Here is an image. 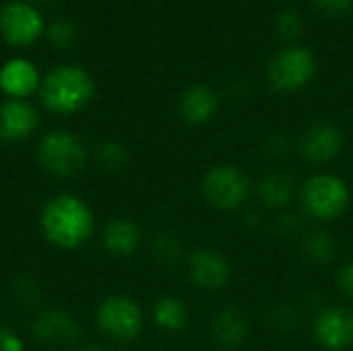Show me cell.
Wrapping results in <instances>:
<instances>
[{"mask_svg":"<svg viewBox=\"0 0 353 351\" xmlns=\"http://www.w3.org/2000/svg\"><path fill=\"white\" fill-rule=\"evenodd\" d=\"M39 228L52 246L72 250L93 236L95 217L83 199L74 194H58L46 203L39 215Z\"/></svg>","mask_w":353,"mask_h":351,"instance_id":"1","label":"cell"},{"mask_svg":"<svg viewBox=\"0 0 353 351\" xmlns=\"http://www.w3.org/2000/svg\"><path fill=\"white\" fill-rule=\"evenodd\" d=\"M95 95L93 77L81 66H56L39 85L41 103L54 114H74Z\"/></svg>","mask_w":353,"mask_h":351,"instance_id":"2","label":"cell"},{"mask_svg":"<svg viewBox=\"0 0 353 351\" xmlns=\"http://www.w3.org/2000/svg\"><path fill=\"white\" fill-rule=\"evenodd\" d=\"M302 211L319 221H331L341 217L352 201L350 186L335 174H314L298 190Z\"/></svg>","mask_w":353,"mask_h":351,"instance_id":"3","label":"cell"},{"mask_svg":"<svg viewBox=\"0 0 353 351\" xmlns=\"http://www.w3.org/2000/svg\"><path fill=\"white\" fill-rule=\"evenodd\" d=\"M319 70L312 50L300 43L281 48L267 64V83L279 93H296L308 87Z\"/></svg>","mask_w":353,"mask_h":351,"instance_id":"4","label":"cell"},{"mask_svg":"<svg viewBox=\"0 0 353 351\" xmlns=\"http://www.w3.org/2000/svg\"><path fill=\"white\" fill-rule=\"evenodd\" d=\"M205 201L219 211H236L246 205L252 194V182L234 163L211 166L201 182Z\"/></svg>","mask_w":353,"mask_h":351,"instance_id":"5","label":"cell"},{"mask_svg":"<svg viewBox=\"0 0 353 351\" xmlns=\"http://www.w3.org/2000/svg\"><path fill=\"white\" fill-rule=\"evenodd\" d=\"M85 147L79 137L64 130L48 132L37 149L39 166L54 176H72L85 166Z\"/></svg>","mask_w":353,"mask_h":351,"instance_id":"6","label":"cell"},{"mask_svg":"<svg viewBox=\"0 0 353 351\" xmlns=\"http://www.w3.org/2000/svg\"><path fill=\"white\" fill-rule=\"evenodd\" d=\"M95 321L105 335L118 341L137 339L143 331V310L128 296L105 298L97 308Z\"/></svg>","mask_w":353,"mask_h":351,"instance_id":"7","label":"cell"},{"mask_svg":"<svg viewBox=\"0 0 353 351\" xmlns=\"http://www.w3.org/2000/svg\"><path fill=\"white\" fill-rule=\"evenodd\" d=\"M46 23L35 6L23 0L6 2L0 8V35L8 46L25 48L39 39Z\"/></svg>","mask_w":353,"mask_h":351,"instance_id":"8","label":"cell"},{"mask_svg":"<svg viewBox=\"0 0 353 351\" xmlns=\"http://www.w3.org/2000/svg\"><path fill=\"white\" fill-rule=\"evenodd\" d=\"M188 277L190 281L205 292H219L232 279V265L230 261L215 248H194L186 257Z\"/></svg>","mask_w":353,"mask_h":351,"instance_id":"9","label":"cell"},{"mask_svg":"<svg viewBox=\"0 0 353 351\" xmlns=\"http://www.w3.org/2000/svg\"><path fill=\"white\" fill-rule=\"evenodd\" d=\"M314 341L327 351H345L353 345V310L329 306L312 321Z\"/></svg>","mask_w":353,"mask_h":351,"instance_id":"10","label":"cell"},{"mask_svg":"<svg viewBox=\"0 0 353 351\" xmlns=\"http://www.w3.org/2000/svg\"><path fill=\"white\" fill-rule=\"evenodd\" d=\"M343 132L333 122H314L300 137V153L312 163H329L343 151Z\"/></svg>","mask_w":353,"mask_h":351,"instance_id":"11","label":"cell"},{"mask_svg":"<svg viewBox=\"0 0 353 351\" xmlns=\"http://www.w3.org/2000/svg\"><path fill=\"white\" fill-rule=\"evenodd\" d=\"M221 108L219 93L205 83L188 85L178 99V114L188 126H205L209 124Z\"/></svg>","mask_w":353,"mask_h":351,"instance_id":"12","label":"cell"},{"mask_svg":"<svg viewBox=\"0 0 353 351\" xmlns=\"http://www.w3.org/2000/svg\"><path fill=\"white\" fill-rule=\"evenodd\" d=\"M33 337L46 345H70L81 337L79 323L64 310H46L31 325Z\"/></svg>","mask_w":353,"mask_h":351,"instance_id":"13","label":"cell"},{"mask_svg":"<svg viewBox=\"0 0 353 351\" xmlns=\"http://www.w3.org/2000/svg\"><path fill=\"white\" fill-rule=\"evenodd\" d=\"M39 124L37 110L25 99H6L0 106V139L8 143L25 141Z\"/></svg>","mask_w":353,"mask_h":351,"instance_id":"14","label":"cell"},{"mask_svg":"<svg viewBox=\"0 0 353 351\" xmlns=\"http://www.w3.org/2000/svg\"><path fill=\"white\" fill-rule=\"evenodd\" d=\"M39 85L41 79L35 64L25 58H10L0 68V91L8 99H27Z\"/></svg>","mask_w":353,"mask_h":351,"instance_id":"15","label":"cell"},{"mask_svg":"<svg viewBox=\"0 0 353 351\" xmlns=\"http://www.w3.org/2000/svg\"><path fill=\"white\" fill-rule=\"evenodd\" d=\"M211 337L223 350H238L250 337V323L238 308H221L211 319Z\"/></svg>","mask_w":353,"mask_h":351,"instance_id":"16","label":"cell"},{"mask_svg":"<svg viewBox=\"0 0 353 351\" xmlns=\"http://www.w3.org/2000/svg\"><path fill=\"white\" fill-rule=\"evenodd\" d=\"M141 228L130 219H114L101 232L103 248L114 257H130L141 246Z\"/></svg>","mask_w":353,"mask_h":351,"instance_id":"17","label":"cell"},{"mask_svg":"<svg viewBox=\"0 0 353 351\" xmlns=\"http://www.w3.org/2000/svg\"><path fill=\"white\" fill-rule=\"evenodd\" d=\"M296 197V182L288 172H269L256 182V199L267 209H285Z\"/></svg>","mask_w":353,"mask_h":351,"instance_id":"18","label":"cell"},{"mask_svg":"<svg viewBox=\"0 0 353 351\" xmlns=\"http://www.w3.org/2000/svg\"><path fill=\"white\" fill-rule=\"evenodd\" d=\"M153 321L165 331H182L188 325V308L176 296H163L153 306Z\"/></svg>","mask_w":353,"mask_h":351,"instance_id":"19","label":"cell"},{"mask_svg":"<svg viewBox=\"0 0 353 351\" xmlns=\"http://www.w3.org/2000/svg\"><path fill=\"white\" fill-rule=\"evenodd\" d=\"M337 238L329 230H312L302 240V250L312 263L327 265L337 254Z\"/></svg>","mask_w":353,"mask_h":351,"instance_id":"20","label":"cell"},{"mask_svg":"<svg viewBox=\"0 0 353 351\" xmlns=\"http://www.w3.org/2000/svg\"><path fill=\"white\" fill-rule=\"evenodd\" d=\"M275 33L279 39L288 41V46L296 43L304 33V17L296 8H283L275 17Z\"/></svg>","mask_w":353,"mask_h":351,"instance_id":"21","label":"cell"},{"mask_svg":"<svg viewBox=\"0 0 353 351\" xmlns=\"http://www.w3.org/2000/svg\"><path fill=\"white\" fill-rule=\"evenodd\" d=\"M151 250L161 265H176L182 259V242L172 232H159L151 242Z\"/></svg>","mask_w":353,"mask_h":351,"instance_id":"22","label":"cell"},{"mask_svg":"<svg viewBox=\"0 0 353 351\" xmlns=\"http://www.w3.org/2000/svg\"><path fill=\"white\" fill-rule=\"evenodd\" d=\"M97 161H99V166L103 170L116 172V170H122L128 163V151L120 143L108 141L97 149Z\"/></svg>","mask_w":353,"mask_h":351,"instance_id":"23","label":"cell"},{"mask_svg":"<svg viewBox=\"0 0 353 351\" xmlns=\"http://www.w3.org/2000/svg\"><path fill=\"white\" fill-rule=\"evenodd\" d=\"M79 35V27L74 21L70 19H58L48 27V39L56 46V48H66L70 46Z\"/></svg>","mask_w":353,"mask_h":351,"instance_id":"24","label":"cell"},{"mask_svg":"<svg viewBox=\"0 0 353 351\" xmlns=\"http://www.w3.org/2000/svg\"><path fill=\"white\" fill-rule=\"evenodd\" d=\"M312 6L325 17H345L353 10V0H310Z\"/></svg>","mask_w":353,"mask_h":351,"instance_id":"25","label":"cell"},{"mask_svg":"<svg viewBox=\"0 0 353 351\" xmlns=\"http://www.w3.org/2000/svg\"><path fill=\"white\" fill-rule=\"evenodd\" d=\"M12 292L21 302H27V304H33L39 298V288L33 279H17L12 285Z\"/></svg>","mask_w":353,"mask_h":351,"instance_id":"26","label":"cell"},{"mask_svg":"<svg viewBox=\"0 0 353 351\" xmlns=\"http://www.w3.org/2000/svg\"><path fill=\"white\" fill-rule=\"evenodd\" d=\"M337 288L339 292L353 300V261L345 263L341 269H339V275H337Z\"/></svg>","mask_w":353,"mask_h":351,"instance_id":"27","label":"cell"},{"mask_svg":"<svg viewBox=\"0 0 353 351\" xmlns=\"http://www.w3.org/2000/svg\"><path fill=\"white\" fill-rule=\"evenodd\" d=\"M0 351H25L23 339L14 331L2 325H0Z\"/></svg>","mask_w":353,"mask_h":351,"instance_id":"28","label":"cell"},{"mask_svg":"<svg viewBox=\"0 0 353 351\" xmlns=\"http://www.w3.org/2000/svg\"><path fill=\"white\" fill-rule=\"evenodd\" d=\"M81 351H105V350H101V348H95V345H91V348H85V350H81Z\"/></svg>","mask_w":353,"mask_h":351,"instance_id":"29","label":"cell"}]
</instances>
